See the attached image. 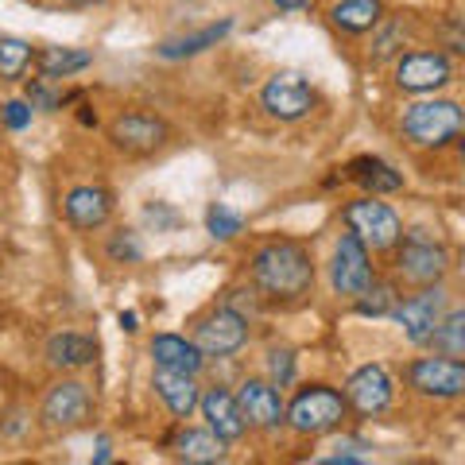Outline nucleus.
Listing matches in <instances>:
<instances>
[{"label":"nucleus","mask_w":465,"mask_h":465,"mask_svg":"<svg viewBox=\"0 0 465 465\" xmlns=\"http://www.w3.org/2000/svg\"><path fill=\"white\" fill-rule=\"evenodd\" d=\"M252 280L272 299H299L314 283L311 252L295 241H272L252 260Z\"/></svg>","instance_id":"nucleus-1"},{"label":"nucleus","mask_w":465,"mask_h":465,"mask_svg":"<svg viewBox=\"0 0 465 465\" xmlns=\"http://www.w3.org/2000/svg\"><path fill=\"white\" fill-rule=\"evenodd\" d=\"M283 419L299 434H330V430H338L341 419H345V396L326 388V384L302 388L295 396V403L283 411Z\"/></svg>","instance_id":"nucleus-2"},{"label":"nucleus","mask_w":465,"mask_h":465,"mask_svg":"<svg viewBox=\"0 0 465 465\" xmlns=\"http://www.w3.org/2000/svg\"><path fill=\"white\" fill-rule=\"evenodd\" d=\"M403 133L419 148H442L461 133V109L454 101H415L403 113Z\"/></svg>","instance_id":"nucleus-3"},{"label":"nucleus","mask_w":465,"mask_h":465,"mask_svg":"<svg viewBox=\"0 0 465 465\" xmlns=\"http://www.w3.org/2000/svg\"><path fill=\"white\" fill-rule=\"evenodd\" d=\"M345 225L349 232L365 244V249H391L400 237H403V225L391 206H384V202L372 198H357L345 206Z\"/></svg>","instance_id":"nucleus-4"},{"label":"nucleus","mask_w":465,"mask_h":465,"mask_svg":"<svg viewBox=\"0 0 465 465\" xmlns=\"http://www.w3.org/2000/svg\"><path fill=\"white\" fill-rule=\"evenodd\" d=\"M407 381L419 396H434V400H454L465 391V365L454 357H423L407 369Z\"/></svg>","instance_id":"nucleus-5"},{"label":"nucleus","mask_w":465,"mask_h":465,"mask_svg":"<svg viewBox=\"0 0 465 465\" xmlns=\"http://www.w3.org/2000/svg\"><path fill=\"white\" fill-rule=\"evenodd\" d=\"M109 140L128 155H152L155 148L167 143V124L155 113H121L109 124Z\"/></svg>","instance_id":"nucleus-6"},{"label":"nucleus","mask_w":465,"mask_h":465,"mask_svg":"<svg viewBox=\"0 0 465 465\" xmlns=\"http://www.w3.org/2000/svg\"><path fill=\"white\" fill-rule=\"evenodd\" d=\"M90 411H94V400H90V388L82 381L54 384L47 391V400H43V423L51 430H74L90 419Z\"/></svg>","instance_id":"nucleus-7"},{"label":"nucleus","mask_w":465,"mask_h":465,"mask_svg":"<svg viewBox=\"0 0 465 465\" xmlns=\"http://www.w3.org/2000/svg\"><path fill=\"white\" fill-rule=\"evenodd\" d=\"M244 341H249V322H244V314H237L232 307H222L217 314L202 318L198 338H194L202 357H232Z\"/></svg>","instance_id":"nucleus-8"},{"label":"nucleus","mask_w":465,"mask_h":465,"mask_svg":"<svg viewBox=\"0 0 465 465\" xmlns=\"http://www.w3.org/2000/svg\"><path fill=\"white\" fill-rule=\"evenodd\" d=\"M330 280H333V291H338V295H349V299H357L361 291L372 283L369 249L353 237V232H345V237L338 241V252H333Z\"/></svg>","instance_id":"nucleus-9"},{"label":"nucleus","mask_w":465,"mask_h":465,"mask_svg":"<svg viewBox=\"0 0 465 465\" xmlns=\"http://www.w3.org/2000/svg\"><path fill=\"white\" fill-rule=\"evenodd\" d=\"M391 311H396V322L403 326L407 341L427 345L430 330L439 326V318L446 314V291L442 287H427V291H419V295L403 299L400 307H391Z\"/></svg>","instance_id":"nucleus-10"},{"label":"nucleus","mask_w":465,"mask_h":465,"mask_svg":"<svg viewBox=\"0 0 465 465\" xmlns=\"http://www.w3.org/2000/svg\"><path fill=\"white\" fill-rule=\"evenodd\" d=\"M400 275L403 280H411V283H439L446 268H450V256L442 244H434L423 237V229H415V237L403 244V252H400Z\"/></svg>","instance_id":"nucleus-11"},{"label":"nucleus","mask_w":465,"mask_h":465,"mask_svg":"<svg viewBox=\"0 0 465 465\" xmlns=\"http://www.w3.org/2000/svg\"><path fill=\"white\" fill-rule=\"evenodd\" d=\"M396 82L407 94H434L450 82V58L439 51H415L403 54L396 66Z\"/></svg>","instance_id":"nucleus-12"},{"label":"nucleus","mask_w":465,"mask_h":465,"mask_svg":"<svg viewBox=\"0 0 465 465\" xmlns=\"http://www.w3.org/2000/svg\"><path fill=\"white\" fill-rule=\"evenodd\" d=\"M260 101H264V109L272 116H280V121H302V116L314 109V90L299 74H275L264 85Z\"/></svg>","instance_id":"nucleus-13"},{"label":"nucleus","mask_w":465,"mask_h":465,"mask_svg":"<svg viewBox=\"0 0 465 465\" xmlns=\"http://www.w3.org/2000/svg\"><path fill=\"white\" fill-rule=\"evenodd\" d=\"M345 400L357 407L361 415H381L391 403V376L381 365H361L345 384Z\"/></svg>","instance_id":"nucleus-14"},{"label":"nucleus","mask_w":465,"mask_h":465,"mask_svg":"<svg viewBox=\"0 0 465 465\" xmlns=\"http://www.w3.org/2000/svg\"><path fill=\"white\" fill-rule=\"evenodd\" d=\"M237 407H241L244 423H252L260 430H275L283 423V400L275 391V384L268 381H244L237 391Z\"/></svg>","instance_id":"nucleus-15"},{"label":"nucleus","mask_w":465,"mask_h":465,"mask_svg":"<svg viewBox=\"0 0 465 465\" xmlns=\"http://www.w3.org/2000/svg\"><path fill=\"white\" fill-rule=\"evenodd\" d=\"M198 403H202V415H206L210 430L222 442H237L244 434V427H249L241 415V407H237V396H229L225 388H210L206 396H198Z\"/></svg>","instance_id":"nucleus-16"},{"label":"nucleus","mask_w":465,"mask_h":465,"mask_svg":"<svg viewBox=\"0 0 465 465\" xmlns=\"http://www.w3.org/2000/svg\"><path fill=\"white\" fill-rule=\"evenodd\" d=\"M152 361L159 369H171V372H186L194 376L202 369V349L194 341L179 338V333H159V338H152Z\"/></svg>","instance_id":"nucleus-17"},{"label":"nucleus","mask_w":465,"mask_h":465,"mask_svg":"<svg viewBox=\"0 0 465 465\" xmlns=\"http://www.w3.org/2000/svg\"><path fill=\"white\" fill-rule=\"evenodd\" d=\"M109 213H113V198H109V191H101V186H78V191L66 194V217L78 229L105 225Z\"/></svg>","instance_id":"nucleus-18"},{"label":"nucleus","mask_w":465,"mask_h":465,"mask_svg":"<svg viewBox=\"0 0 465 465\" xmlns=\"http://www.w3.org/2000/svg\"><path fill=\"white\" fill-rule=\"evenodd\" d=\"M155 391H159V400L171 407V415H179V419H186L198 407V384H194V376H186V372L159 369L155 372Z\"/></svg>","instance_id":"nucleus-19"},{"label":"nucleus","mask_w":465,"mask_h":465,"mask_svg":"<svg viewBox=\"0 0 465 465\" xmlns=\"http://www.w3.org/2000/svg\"><path fill=\"white\" fill-rule=\"evenodd\" d=\"M94 357H97V345L85 333H58V338L47 341V361L54 369H82Z\"/></svg>","instance_id":"nucleus-20"},{"label":"nucleus","mask_w":465,"mask_h":465,"mask_svg":"<svg viewBox=\"0 0 465 465\" xmlns=\"http://www.w3.org/2000/svg\"><path fill=\"white\" fill-rule=\"evenodd\" d=\"M174 454L191 465H210V461L225 458V442L217 439L213 430H183L179 439H174Z\"/></svg>","instance_id":"nucleus-21"},{"label":"nucleus","mask_w":465,"mask_h":465,"mask_svg":"<svg viewBox=\"0 0 465 465\" xmlns=\"http://www.w3.org/2000/svg\"><path fill=\"white\" fill-rule=\"evenodd\" d=\"M232 32V20H222V24H210V27H202V32L194 35H179V39H167L163 47H159V54L163 58H191V54H202V51H210L217 47L225 35Z\"/></svg>","instance_id":"nucleus-22"},{"label":"nucleus","mask_w":465,"mask_h":465,"mask_svg":"<svg viewBox=\"0 0 465 465\" xmlns=\"http://www.w3.org/2000/svg\"><path fill=\"white\" fill-rule=\"evenodd\" d=\"M94 63L90 51H70V47H43L35 54V66H39V78H70L78 74V70H85Z\"/></svg>","instance_id":"nucleus-23"},{"label":"nucleus","mask_w":465,"mask_h":465,"mask_svg":"<svg viewBox=\"0 0 465 465\" xmlns=\"http://www.w3.org/2000/svg\"><path fill=\"white\" fill-rule=\"evenodd\" d=\"M434 345V353H442V357H454L461 361L465 357V311H450L439 318V326L430 330V338Z\"/></svg>","instance_id":"nucleus-24"},{"label":"nucleus","mask_w":465,"mask_h":465,"mask_svg":"<svg viewBox=\"0 0 465 465\" xmlns=\"http://www.w3.org/2000/svg\"><path fill=\"white\" fill-rule=\"evenodd\" d=\"M330 16L341 32H369L381 24V0H341V5H333Z\"/></svg>","instance_id":"nucleus-25"},{"label":"nucleus","mask_w":465,"mask_h":465,"mask_svg":"<svg viewBox=\"0 0 465 465\" xmlns=\"http://www.w3.org/2000/svg\"><path fill=\"white\" fill-rule=\"evenodd\" d=\"M349 171H353V179L365 183L372 194H391V191H400V186H403L400 174L391 171L388 163H381V159H357Z\"/></svg>","instance_id":"nucleus-26"},{"label":"nucleus","mask_w":465,"mask_h":465,"mask_svg":"<svg viewBox=\"0 0 465 465\" xmlns=\"http://www.w3.org/2000/svg\"><path fill=\"white\" fill-rule=\"evenodd\" d=\"M32 63H35L32 43L12 39V35L0 39V78H24V70Z\"/></svg>","instance_id":"nucleus-27"},{"label":"nucleus","mask_w":465,"mask_h":465,"mask_svg":"<svg viewBox=\"0 0 465 465\" xmlns=\"http://www.w3.org/2000/svg\"><path fill=\"white\" fill-rule=\"evenodd\" d=\"M391 307H396V291H391L388 283H369V287L357 295V311H361V314L381 318V314H388Z\"/></svg>","instance_id":"nucleus-28"},{"label":"nucleus","mask_w":465,"mask_h":465,"mask_svg":"<svg viewBox=\"0 0 465 465\" xmlns=\"http://www.w3.org/2000/svg\"><path fill=\"white\" fill-rule=\"evenodd\" d=\"M206 229H210V237L229 241V237H237V232L244 229V217L232 213L229 206H210L206 210Z\"/></svg>","instance_id":"nucleus-29"},{"label":"nucleus","mask_w":465,"mask_h":465,"mask_svg":"<svg viewBox=\"0 0 465 465\" xmlns=\"http://www.w3.org/2000/svg\"><path fill=\"white\" fill-rule=\"evenodd\" d=\"M268 376L275 388H287L291 381H295V353L291 349H272L268 353Z\"/></svg>","instance_id":"nucleus-30"},{"label":"nucleus","mask_w":465,"mask_h":465,"mask_svg":"<svg viewBox=\"0 0 465 465\" xmlns=\"http://www.w3.org/2000/svg\"><path fill=\"white\" fill-rule=\"evenodd\" d=\"M27 105L43 109V113H54V109H63V97H58L54 90H47V78H39V82L27 85Z\"/></svg>","instance_id":"nucleus-31"},{"label":"nucleus","mask_w":465,"mask_h":465,"mask_svg":"<svg viewBox=\"0 0 465 465\" xmlns=\"http://www.w3.org/2000/svg\"><path fill=\"white\" fill-rule=\"evenodd\" d=\"M109 256H113V260H124V264H136V260L143 256L140 241H136V232H121V237H113Z\"/></svg>","instance_id":"nucleus-32"},{"label":"nucleus","mask_w":465,"mask_h":465,"mask_svg":"<svg viewBox=\"0 0 465 465\" xmlns=\"http://www.w3.org/2000/svg\"><path fill=\"white\" fill-rule=\"evenodd\" d=\"M0 113H5V124L16 128V133L32 124V105H27V101H5V109Z\"/></svg>","instance_id":"nucleus-33"},{"label":"nucleus","mask_w":465,"mask_h":465,"mask_svg":"<svg viewBox=\"0 0 465 465\" xmlns=\"http://www.w3.org/2000/svg\"><path fill=\"white\" fill-rule=\"evenodd\" d=\"M275 5H280L283 12H299V8H307L311 0H275Z\"/></svg>","instance_id":"nucleus-34"},{"label":"nucleus","mask_w":465,"mask_h":465,"mask_svg":"<svg viewBox=\"0 0 465 465\" xmlns=\"http://www.w3.org/2000/svg\"><path fill=\"white\" fill-rule=\"evenodd\" d=\"M121 326H124V330H136V314H133V311L121 314Z\"/></svg>","instance_id":"nucleus-35"},{"label":"nucleus","mask_w":465,"mask_h":465,"mask_svg":"<svg viewBox=\"0 0 465 465\" xmlns=\"http://www.w3.org/2000/svg\"><path fill=\"white\" fill-rule=\"evenodd\" d=\"M97 461H109V442H105V439L97 442Z\"/></svg>","instance_id":"nucleus-36"},{"label":"nucleus","mask_w":465,"mask_h":465,"mask_svg":"<svg viewBox=\"0 0 465 465\" xmlns=\"http://www.w3.org/2000/svg\"><path fill=\"white\" fill-rule=\"evenodd\" d=\"M63 5H90V0H63Z\"/></svg>","instance_id":"nucleus-37"}]
</instances>
